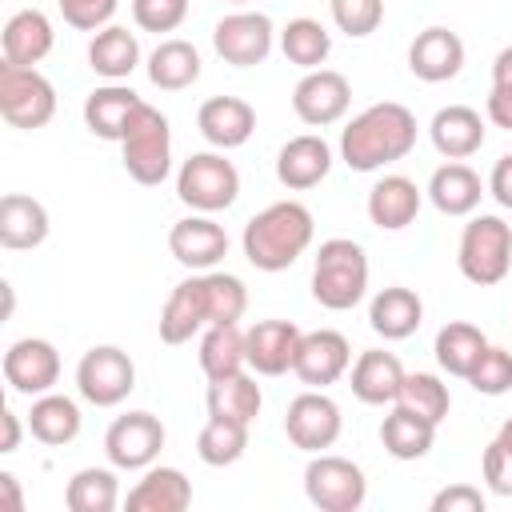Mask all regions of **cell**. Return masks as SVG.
<instances>
[{
	"instance_id": "39",
	"label": "cell",
	"mask_w": 512,
	"mask_h": 512,
	"mask_svg": "<svg viewBox=\"0 0 512 512\" xmlns=\"http://www.w3.org/2000/svg\"><path fill=\"white\" fill-rule=\"evenodd\" d=\"M248 452V424L228 416H208V424L196 436V456L208 468H228Z\"/></svg>"
},
{
	"instance_id": "45",
	"label": "cell",
	"mask_w": 512,
	"mask_h": 512,
	"mask_svg": "<svg viewBox=\"0 0 512 512\" xmlns=\"http://www.w3.org/2000/svg\"><path fill=\"white\" fill-rule=\"evenodd\" d=\"M132 20L140 32H176L188 20V0H132Z\"/></svg>"
},
{
	"instance_id": "50",
	"label": "cell",
	"mask_w": 512,
	"mask_h": 512,
	"mask_svg": "<svg viewBox=\"0 0 512 512\" xmlns=\"http://www.w3.org/2000/svg\"><path fill=\"white\" fill-rule=\"evenodd\" d=\"M484 112H488V120H492L496 128H508V132H512V88H500V84H492Z\"/></svg>"
},
{
	"instance_id": "10",
	"label": "cell",
	"mask_w": 512,
	"mask_h": 512,
	"mask_svg": "<svg viewBox=\"0 0 512 512\" xmlns=\"http://www.w3.org/2000/svg\"><path fill=\"white\" fill-rule=\"evenodd\" d=\"M272 44H276V28H272V16L264 12H228L216 20L212 28V48L224 64L232 68H256L272 56Z\"/></svg>"
},
{
	"instance_id": "18",
	"label": "cell",
	"mask_w": 512,
	"mask_h": 512,
	"mask_svg": "<svg viewBox=\"0 0 512 512\" xmlns=\"http://www.w3.org/2000/svg\"><path fill=\"white\" fill-rule=\"evenodd\" d=\"M300 328L292 320H256L244 332V352H248V368L256 376H284L296 364V348H300Z\"/></svg>"
},
{
	"instance_id": "24",
	"label": "cell",
	"mask_w": 512,
	"mask_h": 512,
	"mask_svg": "<svg viewBox=\"0 0 512 512\" xmlns=\"http://www.w3.org/2000/svg\"><path fill=\"white\" fill-rule=\"evenodd\" d=\"M428 136H432V148H436L444 160H468V156H476V152L484 148L488 128H484V120H480L476 108H468V104H448V108H440V112L432 116Z\"/></svg>"
},
{
	"instance_id": "13",
	"label": "cell",
	"mask_w": 512,
	"mask_h": 512,
	"mask_svg": "<svg viewBox=\"0 0 512 512\" xmlns=\"http://www.w3.org/2000/svg\"><path fill=\"white\" fill-rule=\"evenodd\" d=\"M348 104H352V84L336 68H312L292 88V112L308 128H328V124L344 120Z\"/></svg>"
},
{
	"instance_id": "21",
	"label": "cell",
	"mask_w": 512,
	"mask_h": 512,
	"mask_svg": "<svg viewBox=\"0 0 512 512\" xmlns=\"http://www.w3.org/2000/svg\"><path fill=\"white\" fill-rule=\"evenodd\" d=\"M200 328H208V296H204V272L180 280L164 308H160V340L164 344H188Z\"/></svg>"
},
{
	"instance_id": "20",
	"label": "cell",
	"mask_w": 512,
	"mask_h": 512,
	"mask_svg": "<svg viewBox=\"0 0 512 512\" xmlns=\"http://www.w3.org/2000/svg\"><path fill=\"white\" fill-rule=\"evenodd\" d=\"M328 172H332V148H328V140L316 136V132L292 136V140L276 152V180H280L288 192H308V188H316Z\"/></svg>"
},
{
	"instance_id": "41",
	"label": "cell",
	"mask_w": 512,
	"mask_h": 512,
	"mask_svg": "<svg viewBox=\"0 0 512 512\" xmlns=\"http://www.w3.org/2000/svg\"><path fill=\"white\" fill-rule=\"evenodd\" d=\"M396 404L412 408L416 416H424V420H432V424L440 428V420H444L448 408H452V392H448V384H444L436 372H408L404 384H400Z\"/></svg>"
},
{
	"instance_id": "43",
	"label": "cell",
	"mask_w": 512,
	"mask_h": 512,
	"mask_svg": "<svg viewBox=\"0 0 512 512\" xmlns=\"http://www.w3.org/2000/svg\"><path fill=\"white\" fill-rule=\"evenodd\" d=\"M328 12H332V24L352 36V40H364L380 28L384 20V0H328Z\"/></svg>"
},
{
	"instance_id": "2",
	"label": "cell",
	"mask_w": 512,
	"mask_h": 512,
	"mask_svg": "<svg viewBox=\"0 0 512 512\" xmlns=\"http://www.w3.org/2000/svg\"><path fill=\"white\" fill-rule=\"evenodd\" d=\"M312 236H316L312 212L300 200H276L244 224L240 248L256 272H284L308 252Z\"/></svg>"
},
{
	"instance_id": "51",
	"label": "cell",
	"mask_w": 512,
	"mask_h": 512,
	"mask_svg": "<svg viewBox=\"0 0 512 512\" xmlns=\"http://www.w3.org/2000/svg\"><path fill=\"white\" fill-rule=\"evenodd\" d=\"M0 428H4V436H0V452L8 456V452H16V448H20V436H24L20 416H16L12 408H4V412H0Z\"/></svg>"
},
{
	"instance_id": "5",
	"label": "cell",
	"mask_w": 512,
	"mask_h": 512,
	"mask_svg": "<svg viewBox=\"0 0 512 512\" xmlns=\"http://www.w3.org/2000/svg\"><path fill=\"white\" fill-rule=\"evenodd\" d=\"M456 264H460V276L468 284H480V288L500 284L512 268V224L492 216V212L472 216L460 232Z\"/></svg>"
},
{
	"instance_id": "29",
	"label": "cell",
	"mask_w": 512,
	"mask_h": 512,
	"mask_svg": "<svg viewBox=\"0 0 512 512\" xmlns=\"http://www.w3.org/2000/svg\"><path fill=\"white\" fill-rule=\"evenodd\" d=\"M48 208L36 196L24 192H8L0 200V244L8 252H24V248H40L48 240Z\"/></svg>"
},
{
	"instance_id": "36",
	"label": "cell",
	"mask_w": 512,
	"mask_h": 512,
	"mask_svg": "<svg viewBox=\"0 0 512 512\" xmlns=\"http://www.w3.org/2000/svg\"><path fill=\"white\" fill-rule=\"evenodd\" d=\"M484 348H488V336L476 324H468V320H448L436 332V344H432L436 364L448 376H460V380H468V372L476 368V360L484 356Z\"/></svg>"
},
{
	"instance_id": "14",
	"label": "cell",
	"mask_w": 512,
	"mask_h": 512,
	"mask_svg": "<svg viewBox=\"0 0 512 512\" xmlns=\"http://www.w3.org/2000/svg\"><path fill=\"white\" fill-rule=\"evenodd\" d=\"M4 380L20 396L52 392L56 380H60V352H56V344L40 340V336H24V340L8 344V352H4Z\"/></svg>"
},
{
	"instance_id": "53",
	"label": "cell",
	"mask_w": 512,
	"mask_h": 512,
	"mask_svg": "<svg viewBox=\"0 0 512 512\" xmlns=\"http://www.w3.org/2000/svg\"><path fill=\"white\" fill-rule=\"evenodd\" d=\"M492 84L512 88V44L496 52V60H492Z\"/></svg>"
},
{
	"instance_id": "8",
	"label": "cell",
	"mask_w": 512,
	"mask_h": 512,
	"mask_svg": "<svg viewBox=\"0 0 512 512\" xmlns=\"http://www.w3.org/2000/svg\"><path fill=\"white\" fill-rule=\"evenodd\" d=\"M304 496L320 512H356L368 500V480L364 468L352 464L348 456L316 452L304 468Z\"/></svg>"
},
{
	"instance_id": "7",
	"label": "cell",
	"mask_w": 512,
	"mask_h": 512,
	"mask_svg": "<svg viewBox=\"0 0 512 512\" xmlns=\"http://www.w3.org/2000/svg\"><path fill=\"white\" fill-rule=\"evenodd\" d=\"M0 116L20 128H44L56 116V88L40 68H20V64H0Z\"/></svg>"
},
{
	"instance_id": "15",
	"label": "cell",
	"mask_w": 512,
	"mask_h": 512,
	"mask_svg": "<svg viewBox=\"0 0 512 512\" xmlns=\"http://www.w3.org/2000/svg\"><path fill=\"white\" fill-rule=\"evenodd\" d=\"M348 368H352V344H348L344 332H336V328H316V332H304V336H300L292 372H296L308 388H328V384H336Z\"/></svg>"
},
{
	"instance_id": "9",
	"label": "cell",
	"mask_w": 512,
	"mask_h": 512,
	"mask_svg": "<svg viewBox=\"0 0 512 512\" xmlns=\"http://www.w3.org/2000/svg\"><path fill=\"white\" fill-rule=\"evenodd\" d=\"M136 388V364L116 344H96L76 364V392L96 408H116Z\"/></svg>"
},
{
	"instance_id": "33",
	"label": "cell",
	"mask_w": 512,
	"mask_h": 512,
	"mask_svg": "<svg viewBox=\"0 0 512 512\" xmlns=\"http://www.w3.org/2000/svg\"><path fill=\"white\" fill-rule=\"evenodd\" d=\"M432 440H436V424L404 404H392V412L380 420V444L392 460H420L432 452Z\"/></svg>"
},
{
	"instance_id": "30",
	"label": "cell",
	"mask_w": 512,
	"mask_h": 512,
	"mask_svg": "<svg viewBox=\"0 0 512 512\" xmlns=\"http://www.w3.org/2000/svg\"><path fill=\"white\" fill-rule=\"evenodd\" d=\"M368 324L384 340H408L424 324V300L404 284L380 288L368 304Z\"/></svg>"
},
{
	"instance_id": "27",
	"label": "cell",
	"mask_w": 512,
	"mask_h": 512,
	"mask_svg": "<svg viewBox=\"0 0 512 512\" xmlns=\"http://www.w3.org/2000/svg\"><path fill=\"white\" fill-rule=\"evenodd\" d=\"M124 504L128 512H184L192 504V484L172 464H148Z\"/></svg>"
},
{
	"instance_id": "44",
	"label": "cell",
	"mask_w": 512,
	"mask_h": 512,
	"mask_svg": "<svg viewBox=\"0 0 512 512\" xmlns=\"http://www.w3.org/2000/svg\"><path fill=\"white\" fill-rule=\"evenodd\" d=\"M468 384L480 396H504L512 388V352L500 344H488L484 356L476 360V368L468 372Z\"/></svg>"
},
{
	"instance_id": "11",
	"label": "cell",
	"mask_w": 512,
	"mask_h": 512,
	"mask_svg": "<svg viewBox=\"0 0 512 512\" xmlns=\"http://www.w3.org/2000/svg\"><path fill=\"white\" fill-rule=\"evenodd\" d=\"M340 428H344V416H340V404L324 392V388H308L300 396L288 400V412H284V432L288 440L316 456V452H328L336 440H340Z\"/></svg>"
},
{
	"instance_id": "12",
	"label": "cell",
	"mask_w": 512,
	"mask_h": 512,
	"mask_svg": "<svg viewBox=\"0 0 512 512\" xmlns=\"http://www.w3.org/2000/svg\"><path fill=\"white\" fill-rule=\"evenodd\" d=\"M164 440H168V432H164L160 416H152V412H124L104 432V456L120 472H144L148 464H156Z\"/></svg>"
},
{
	"instance_id": "1",
	"label": "cell",
	"mask_w": 512,
	"mask_h": 512,
	"mask_svg": "<svg viewBox=\"0 0 512 512\" xmlns=\"http://www.w3.org/2000/svg\"><path fill=\"white\" fill-rule=\"evenodd\" d=\"M416 148V116L400 100L368 104L340 132V160L352 172H376L384 164L404 160Z\"/></svg>"
},
{
	"instance_id": "32",
	"label": "cell",
	"mask_w": 512,
	"mask_h": 512,
	"mask_svg": "<svg viewBox=\"0 0 512 512\" xmlns=\"http://www.w3.org/2000/svg\"><path fill=\"white\" fill-rule=\"evenodd\" d=\"M88 68L104 80H128L140 68V40L124 24H108L88 40Z\"/></svg>"
},
{
	"instance_id": "16",
	"label": "cell",
	"mask_w": 512,
	"mask_h": 512,
	"mask_svg": "<svg viewBox=\"0 0 512 512\" xmlns=\"http://www.w3.org/2000/svg\"><path fill=\"white\" fill-rule=\"evenodd\" d=\"M168 252H172L184 268H192V272H212V268L228 256V232H224L212 216L192 212V216H184V220L172 224V232H168Z\"/></svg>"
},
{
	"instance_id": "28",
	"label": "cell",
	"mask_w": 512,
	"mask_h": 512,
	"mask_svg": "<svg viewBox=\"0 0 512 512\" xmlns=\"http://www.w3.org/2000/svg\"><path fill=\"white\" fill-rule=\"evenodd\" d=\"M424 192H428V200H432L436 212H444V216H472L480 208L484 180L464 160H448V164H440L428 176V188Z\"/></svg>"
},
{
	"instance_id": "38",
	"label": "cell",
	"mask_w": 512,
	"mask_h": 512,
	"mask_svg": "<svg viewBox=\"0 0 512 512\" xmlns=\"http://www.w3.org/2000/svg\"><path fill=\"white\" fill-rule=\"evenodd\" d=\"M280 52H284L288 64L312 72V68H320V64L328 60V52H332V32H328L320 20H312V16H296V20H288V24L280 28Z\"/></svg>"
},
{
	"instance_id": "55",
	"label": "cell",
	"mask_w": 512,
	"mask_h": 512,
	"mask_svg": "<svg viewBox=\"0 0 512 512\" xmlns=\"http://www.w3.org/2000/svg\"><path fill=\"white\" fill-rule=\"evenodd\" d=\"M228 4H248V0H228Z\"/></svg>"
},
{
	"instance_id": "54",
	"label": "cell",
	"mask_w": 512,
	"mask_h": 512,
	"mask_svg": "<svg viewBox=\"0 0 512 512\" xmlns=\"http://www.w3.org/2000/svg\"><path fill=\"white\" fill-rule=\"evenodd\" d=\"M496 440H500V444H508V448H512V416H508V420H504V424H500V432H496Z\"/></svg>"
},
{
	"instance_id": "4",
	"label": "cell",
	"mask_w": 512,
	"mask_h": 512,
	"mask_svg": "<svg viewBox=\"0 0 512 512\" xmlns=\"http://www.w3.org/2000/svg\"><path fill=\"white\" fill-rule=\"evenodd\" d=\"M120 160H124V172L144 188L164 184L172 172V128H168V116L148 100L136 108L128 132L120 136Z\"/></svg>"
},
{
	"instance_id": "19",
	"label": "cell",
	"mask_w": 512,
	"mask_h": 512,
	"mask_svg": "<svg viewBox=\"0 0 512 512\" xmlns=\"http://www.w3.org/2000/svg\"><path fill=\"white\" fill-rule=\"evenodd\" d=\"M196 128L216 152H228L248 144V136L256 132V108L240 96H208L196 112Z\"/></svg>"
},
{
	"instance_id": "3",
	"label": "cell",
	"mask_w": 512,
	"mask_h": 512,
	"mask_svg": "<svg viewBox=\"0 0 512 512\" xmlns=\"http://www.w3.org/2000/svg\"><path fill=\"white\" fill-rule=\"evenodd\" d=\"M364 292H368V252L348 236L324 240L312 264V300L328 312H348L364 300Z\"/></svg>"
},
{
	"instance_id": "40",
	"label": "cell",
	"mask_w": 512,
	"mask_h": 512,
	"mask_svg": "<svg viewBox=\"0 0 512 512\" xmlns=\"http://www.w3.org/2000/svg\"><path fill=\"white\" fill-rule=\"evenodd\" d=\"M68 512H112L120 504V484L112 468H80L64 484Z\"/></svg>"
},
{
	"instance_id": "42",
	"label": "cell",
	"mask_w": 512,
	"mask_h": 512,
	"mask_svg": "<svg viewBox=\"0 0 512 512\" xmlns=\"http://www.w3.org/2000/svg\"><path fill=\"white\" fill-rule=\"evenodd\" d=\"M204 296H208V324H236L248 308V288L232 272H204Z\"/></svg>"
},
{
	"instance_id": "47",
	"label": "cell",
	"mask_w": 512,
	"mask_h": 512,
	"mask_svg": "<svg viewBox=\"0 0 512 512\" xmlns=\"http://www.w3.org/2000/svg\"><path fill=\"white\" fill-rule=\"evenodd\" d=\"M480 472H484V484L496 492V496H508L512 500V448L492 440L480 456Z\"/></svg>"
},
{
	"instance_id": "48",
	"label": "cell",
	"mask_w": 512,
	"mask_h": 512,
	"mask_svg": "<svg viewBox=\"0 0 512 512\" xmlns=\"http://www.w3.org/2000/svg\"><path fill=\"white\" fill-rule=\"evenodd\" d=\"M432 512H484V492L472 484H448L432 496Z\"/></svg>"
},
{
	"instance_id": "35",
	"label": "cell",
	"mask_w": 512,
	"mask_h": 512,
	"mask_svg": "<svg viewBox=\"0 0 512 512\" xmlns=\"http://www.w3.org/2000/svg\"><path fill=\"white\" fill-rule=\"evenodd\" d=\"M148 80L164 92H180V88H192L200 80V52L196 44L180 40V36H168L152 48L148 56Z\"/></svg>"
},
{
	"instance_id": "26",
	"label": "cell",
	"mask_w": 512,
	"mask_h": 512,
	"mask_svg": "<svg viewBox=\"0 0 512 512\" xmlns=\"http://www.w3.org/2000/svg\"><path fill=\"white\" fill-rule=\"evenodd\" d=\"M140 104L144 100L128 84L108 80V84H100V88L88 92V100H84V124H88L92 136L120 144V136L128 132V124H132V116H136Z\"/></svg>"
},
{
	"instance_id": "25",
	"label": "cell",
	"mask_w": 512,
	"mask_h": 512,
	"mask_svg": "<svg viewBox=\"0 0 512 512\" xmlns=\"http://www.w3.org/2000/svg\"><path fill=\"white\" fill-rule=\"evenodd\" d=\"M420 204H424V192L416 188V180L392 172V176H380V180L372 184L364 208H368V220H372L380 232H400V228H408V224L416 220Z\"/></svg>"
},
{
	"instance_id": "52",
	"label": "cell",
	"mask_w": 512,
	"mask_h": 512,
	"mask_svg": "<svg viewBox=\"0 0 512 512\" xmlns=\"http://www.w3.org/2000/svg\"><path fill=\"white\" fill-rule=\"evenodd\" d=\"M0 500L8 512H24V496H20V480L12 472H0Z\"/></svg>"
},
{
	"instance_id": "22",
	"label": "cell",
	"mask_w": 512,
	"mask_h": 512,
	"mask_svg": "<svg viewBox=\"0 0 512 512\" xmlns=\"http://www.w3.org/2000/svg\"><path fill=\"white\" fill-rule=\"evenodd\" d=\"M404 376H408V372H404V364H400V356H396V352L368 348V352H360V356H356L348 384H352V396H356L360 404L384 408V404H396Z\"/></svg>"
},
{
	"instance_id": "6",
	"label": "cell",
	"mask_w": 512,
	"mask_h": 512,
	"mask_svg": "<svg viewBox=\"0 0 512 512\" xmlns=\"http://www.w3.org/2000/svg\"><path fill=\"white\" fill-rule=\"evenodd\" d=\"M176 196L192 212H224L240 196V172L224 152H192L176 172Z\"/></svg>"
},
{
	"instance_id": "23",
	"label": "cell",
	"mask_w": 512,
	"mask_h": 512,
	"mask_svg": "<svg viewBox=\"0 0 512 512\" xmlns=\"http://www.w3.org/2000/svg\"><path fill=\"white\" fill-rule=\"evenodd\" d=\"M56 44L52 20L40 8H20L8 16L4 32H0V48H4V64H20V68H36Z\"/></svg>"
},
{
	"instance_id": "31",
	"label": "cell",
	"mask_w": 512,
	"mask_h": 512,
	"mask_svg": "<svg viewBox=\"0 0 512 512\" xmlns=\"http://www.w3.org/2000/svg\"><path fill=\"white\" fill-rule=\"evenodd\" d=\"M80 404L72 396H60V392H44V396H32V408H28V432L48 444V448H64L80 436Z\"/></svg>"
},
{
	"instance_id": "34",
	"label": "cell",
	"mask_w": 512,
	"mask_h": 512,
	"mask_svg": "<svg viewBox=\"0 0 512 512\" xmlns=\"http://www.w3.org/2000/svg\"><path fill=\"white\" fill-rule=\"evenodd\" d=\"M204 404H208V416H228V420H240V424L252 428V420H256L260 408H264V396H260L256 376H248V372L240 368V372H232V376L208 380Z\"/></svg>"
},
{
	"instance_id": "49",
	"label": "cell",
	"mask_w": 512,
	"mask_h": 512,
	"mask_svg": "<svg viewBox=\"0 0 512 512\" xmlns=\"http://www.w3.org/2000/svg\"><path fill=\"white\" fill-rule=\"evenodd\" d=\"M488 192L500 208H512V152H504L488 172Z\"/></svg>"
},
{
	"instance_id": "46",
	"label": "cell",
	"mask_w": 512,
	"mask_h": 512,
	"mask_svg": "<svg viewBox=\"0 0 512 512\" xmlns=\"http://www.w3.org/2000/svg\"><path fill=\"white\" fill-rule=\"evenodd\" d=\"M116 4L120 0H56L64 24L76 28V32H100V28H108L112 16H116Z\"/></svg>"
},
{
	"instance_id": "17",
	"label": "cell",
	"mask_w": 512,
	"mask_h": 512,
	"mask_svg": "<svg viewBox=\"0 0 512 512\" xmlns=\"http://www.w3.org/2000/svg\"><path fill=\"white\" fill-rule=\"evenodd\" d=\"M460 68H464V40L444 24L416 32V40L408 44V72L424 84H444L460 76Z\"/></svg>"
},
{
	"instance_id": "37",
	"label": "cell",
	"mask_w": 512,
	"mask_h": 512,
	"mask_svg": "<svg viewBox=\"0 0 512 512\" xmlns=\"http://www.w3.org/2000/svg\"><path fill=\"white\" fill-rule=\"evenodd\" d=\"M200 368L208 380L232 376L240 368H248V352H244V328L240 324H208L200 336Z\"/></svg>"
}]
</instances>
